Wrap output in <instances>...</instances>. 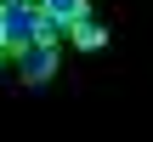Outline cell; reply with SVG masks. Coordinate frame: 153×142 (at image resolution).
Masks as SVG:
<instances>
[{
  "label": "cell",
  "instance_id": "cell-3",
  "mask_svg": "<svg viewBox=\"0 0 153 142\" xmlns=\"http://www.w3.org/2000/svg\"><path fill=\"white\" fill-rule=\"evenodd\" d=\"M68 40H74L79 51H102V46H108V28H102V23H97V17L85 11L79 23H68Z\"/></svg>",
  "mask_w": 153,
  "mask_h": 142
},
{
  "label": "cell",
  "instance_id": "cell-1",
  "mask_svg": "<svg viewBox=\"0 0 153 142\" xmlns=\"http://www.w3.org/2000/svg\"><path fill=\"white\" fill-rule=\"evenodd\" d=\"M0 34H6V51L17 57L28 40L45 34V6L40 0H0Z\"/></svg>",
  "mask_w": 153,
  "mask_h": 142
},
{
  "label": "cell",
  "instance_id": "cell-2",
  "mask_svg": "<svg viewBox=\"0 0 153 142\" xmlns=\"http://www.w3.org/2000/svg\"><path fill=\"white\" fill-rule=\"evenodd\" d=\"M57 51H62V40H28V46L17 51L23 85H45V80L57 74Z\"/></svg>",
  "mask_w": 153,
  "mask_h": 142
},
{
  "label": "cell",
  "instance_id": "cell-4",
  "mask_svg": "<svg viewBox=\"0 0 153 142\" xmlns=\"http://www.w3.org/2000/svg\"><path fill=\"white\" fill-rule=\"evenodd\" d=\"M40 6H45V11H51V17H57V23H79V17H85V11H91V6H85V0H40Z\"/></svg>",
  "mask_w": 153,
  "mask_h": 142
}]
</instances>
